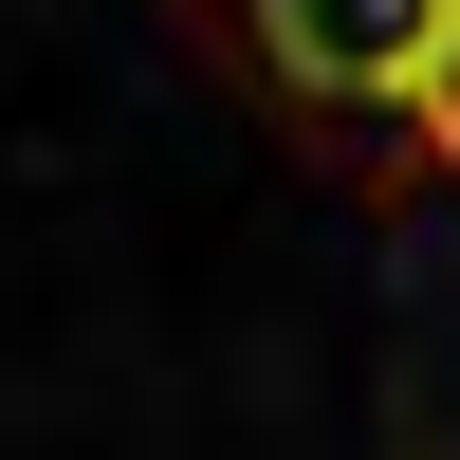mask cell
<instances>
[{
	"label": "cell",
	"instance_id": "1",
	"mask_svg": "<svg viewBox=\"0 0 460 460\" xmlns=\"http://www.w3.org/2000/svg\"><path fill=\"white\" fill-rule=\"evenodd\" d=\"M221 37L258 56L277 111H332V129H368V111L405 129V93L460 74V0H221Z\"/></svg>",
	"mask_w": 460,
	"mask_h": 460
}]
</instances>
